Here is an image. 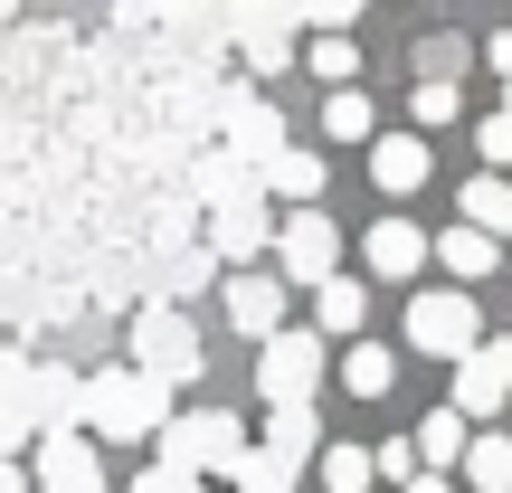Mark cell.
<instances>
[{"instance_id":"484cf974","label":"cell","mask_w":512,"mask_h":493,"mask_svg":"<svg viewBox=\"0 0 512 493\" xmlns=\"http://www.w3.org/2000/svg\"><path fill=\"white\" fill-rule=\"evenodd\" d=\"M323 493H370V446H323Z\"/></svg>"},{"instance_id":"9c48e42d","label":"cell","mask_w":512,"mask_h":493,"mask_svg":"<svg viewBox=\"0 0 512 493\" xmlns=\"http://www.w3.org/2000/svg\"><path fill=\"white\" fill-rule=\"evenodd\" d=\"M275 152H285V114H275L266 95H228V162H238L247 181H256Z\"/></svg>"},{"instance_id":"7c38bea8","label":"cell","mask_w":512,"mask_h":493,"mask_svg":"<svg viewBox=\"0 0 512 493\" xmlns=\"http://www.w3.org/2000/svg\"><path fill=\"white\" fill-rule=\"evenodd\" d=\"M361 266L380 275V285H408V275L427 266V228H408V219H370V238H361Z\"/></svg>"},{"instance_id":"836d02e7","label":"cell","mask_w":512,"mask_h":493,"mask_svg":"<svg viewBox=\"0 0 512 493\" xmlns=\"http://www.w3.org/2000/svg\"><path fill=\"white\" fill-rule=\"evenodd\" d=\"M10 29H19V19H10V10H0V38H10Z\"/></svg>"},{"instance_id":"6da1fadb","label":"cell","mask_w":512,"mask_h":493,"mask_svg":"<svg viewBox=\"0 0 512 493\" xmlns=\"http://www.w3.org/2000/svg\"><path fill=\"white\" fill-rule=\"evenodd\" d=\"M152 446H162L171 475H200V484L228 475V484H247V427L228 418V408H171V427Z\"/></svg>"},{"instance_id":"44dd1931","label":"cell","mask_w":512,"mask_h":493,"mask_svg":"<svg viewBox=\"0 0 512 493\" xmlns=\"http://www.w3.org/2000/svg\"><path fill=\"white\" fill-rule=\"evenodd\" d=\"M342 389H351V399H389V389H399V351L351 342V351H342Z\"/></svg>"},{"instance_id":"2e32d148","label":"cell","mask_w":512,"mask_h":493,"mask_svg":"<svg viewBox=\"0 0 512 493\" xmlns=\"http://www.w3.org/2000/svg\"><path fill=\"white\" fill-rule=\"evenodd\" d=\"M465 437H475V427H465L456 408H427L418 437H408V446H418V475H456V465H465Z\"/></svg>"},{"instance_id":"5bb4252c","label":"cell","mask_w":512,"mask_h":493,"mask_svg":"<svg viewBox=\"0 0 512 493\" xmlns=\"http://www.w3.org/2000/svg\"><path fill=\"white\" fill-rule=\"evenodd\" d=\"M256 190H275V200H294V209H323V152L285 143L266 171H256Z\"/></svg>"},{"instance_id":"4dcf8cb0","label":"cell","mask_w":512,"mask_h":493,"mask_svg":"<svg viewBox=\"0 0 512 493\" xmlns=\"http://www.w3.org/2000/svg\"><path fill=\"white\" fill-rule=\"evenodd\" d=\"M484 67H503V76H512V29H503V38H484Z\"/></svg>"},{"instance_id":"d6986e66","label":"cell","mask_w":512,"mask_h":493,"mask_svg":"<svg viewBox=\"0 0 512 493\" xmlns=\"http://www.w3.org/2000/svg\"><path fill=\"white\" fill-rule=\"evenodd\" d=\"M494 238H475V228H446V238H427V266H446L456 275V294H465V275H494Z\"/></svg>"},{"instance_id":"603a6c76","label":"cell","mask_w":512,"mask_h":493,"mask_svg":"<svg viewBox=\"0 0 512 493\" xmlns=\"http://www.w3.org/2000/svg\"><path fill=\"white\" fill-rule=\"evenodd\" d=\"M323 133H332V143H370V133H380V114H370V95H361V86H342V95L323 105Z\"/></svg>"},{"instance_id":"8992f818","label":"cell","mask_w":512,"mask_h":493,"mask_svg":"<svg viewBox=\"0 0 512 493\" xmlns=\"http://www.w3.org/2000/svg\"><path fill=\"white\" fill-rule=\"evenodd\" d=\"M275 285H332L342 275V228L323 219V209H294V219H275Z\"/></svg>"},{"instance_id":"ffe728a7","label":"cell","mask_w":512,"mask_h":493,"mask_svg":"<svg viewBox=\"0 0 512 493\" xmlns=\"http://www.w3.org/2000/svg\"><path fill=\"white\" fill-rule=\"evenodd\" d=\"M465 484L475 493H512V437L503 427H475V437H465Z\"/></svg>"},{"instance_id":"d6a6232c","label":"cell","mask_w":512,"mask_h":493,"mask_svg":"<svg viewBox=\"0 0 512 493\" xmlns=\"http://www.w3.org/2000/svg\"><path fill=\"white\" fill-rule=\"evenodd\" d=\"M399 493H456V484H446V475H408Z\"/></svg>"},{"instance_id":"4fadbf2b","label":"cell","mask_w":512,"mask_h":493,"mask_svg":"<svg viewBox=\"0 0 512 493\" xmlns=\"http://www.w3.org/2000/svg\"><path fill=\"white\" fill-rule=\"evenodd\" d=\"M219 294H228V323L238 332H256V342L285 332V285L275 275H219Z\"/></svg>"},{"instance_id":"ba28073f","label":"cell","mask_w":512,"mask_h":493,"mask_svg":"<svg viewBox=\"0 0 512 493\" xmlns=\"http://www.w3.org/2000/svg\"><path fill=\"white\" fill-rule=\"evenodd\" d=\"M19 418H29V437H76V418H86V380L57 361H29V389H19Z\"/></svg>"},{"instance_id":"4316f807","label":"cell","mask_w":512,"mask_h":493,"mask_svg":"<svg viewBox=\"0 0 512 493\" xmlns=\"http://www.w3.org/2000/svg\"><path fill=\"white\" fill-rule=\"evenodd\" d=\"M408 475H418V446H408V437H380V446H370V484H408Z\"/></svg>"},{"instance_id":"52a82bcc","label":"cell","mask_w":512,"mask_h":493,"mask_svg":"<svg viewBox=\"0 0 512 493\" xmlns=\"http://www.w3.org/2000/svg\"><path fill=\"white\" fill-rule=\"evenodd\" d=\"M275 247V219H266V200H219L200 219V256L219 275H247V256H266Z\"/></svg>"},{"instance_id":"7a4b0ae2","label":"cell","mask_w":512,"mask_h":493,"mask_svg":"<svg viewBox=\"0 0 512 493\" xmlns=\"http://www.w3.org/2000/svg\"><path fill=\"white\" fill-rule=\"evenodd\" d=\"M76 427H95L105 446H152L171 427V389L133 380V370H95V380H86V418H76Z\"/></svg>"},{"instance_id":"e575fe53","label":"cell","mask_w":512,"mask_h":493,"mask_svg":"<svg viewBox=\"0 0 512 493\" xmlns=\"http://www.w3.org/2000/svg\"><path fill=\"white\" fill-rule=\"evenodd\" d=\"M503 86H512V76H503ZM503 114H512V95H503Z\"/></svg>"},{"instance_id":"30bf717a","label":"cell","mask_w":512,"mask_h":493,"mask_svg":"<svg viewBox=\"0 0 512 493\" xmlns=\"http://www.w3.org/2000/svg\"><path fill=\"white\" fill-rule=\"evenodd\" d=\"M29 493H105V465H95V437H38Z\"/></svg>"},{"instance_id":"f546056e","label":"cell","mask_w":512,"mask_h":493,"mask_svg":"<svg viewBox=\"0 0 512 493\" xmlns=\"http://www.w3.org/2000/svg\"><path fill=\"white\" fill-rule=\"evenodd\" d=\"M133 493H209V484H200V475H171V465H143Z\"/></svg>"},{"instance_id":"cb8c5ba5","label":"cell","mask_w":512,"mask_h":493,"mask_svg":"<svg viewBox=\"0 0 512 493\" xmlns=\"http://www.w3.org/2000/svg\"><path fill=\"white\" fill-rule=\"evenodd\" d=\"M294 57H304V67H313V76H323V86H332V95H342V86H351V76H361V48H351V38H313V48H294Z\"/></svg>"},{"instance_id":"277c9868","label":"cell","mask_w":512,"mask_h":493,"mask_svg":"<svg viewBox=\"0 0 512 493\" xmlns=\"http://www.w3.org/2000/svg\"><path fill=\"white\" fill-rule=\"evenodd\" d=\"M475 342H484V313H475V294H456V285H427V294H408V351H427V361H475Z\"/></svg>"},{"instance_id":"1f68e13d","label":"cell","mask_w":512,"mask_h":493,"mask_svg":"<svg viewBox=\"0 0 512 493\" xmlns=\"http://www.w3.org/2000/svg\"><path fill=\"white\" fill-rule=\"evenodd\" d=\"M0 493H29V465H10V456H0Z\"/></svg>"},{"instance_id":"e0dca14e","label":"cell","mask_w":512,"mask_h":493,"mask_svg":"<svg viewBox=\"0 0 512 493\" xmlns=\"http://www.w3.org/2000/svg\"><path fill=\"white\" fill-rule=\"evenodd\" d=\"M456 200H465V219H456V228H475V238H494V247L512 238V181H494V171H475V181H465Z\"/></svg>"},{"instance_id":"3957f363","label":"cell","mask_w":512,"mask_h":493,"mask_svg":"<svg viewBox=\"0 0 512 493\" xmlns=\"http://www.w3.org/2000/svg\"><path fill=\"white\" fill-rule=\"evenodd\" d=\"M124 351H133V380H152V389H181V380H200V332H190V313H171V304H143L124 323Z\"/></svg>"},{"instance_id":"8fae6325","label":"cell","mask_w":512,"mask_h":493,"mask_svg":"<svg viewBox=\"0 0 512 493\" xmlns=\"http://www.w3.org/2000/svg\"><path fill=\"white\" fill-rule=\"evenodd\" d=\"M427 171H437V152H427V133H370V190H389V200H408V190H427Z\"/></svg>"},{"instance_id":"83f0119b","label":"cell","mask_w":512,"mask_h":493,"mask_svg":"<svg viewBox=\"0 0 512 493\" xmlns=\"http://www.w3.org/2000/svg\"><path fill=\"white\" fill-rule=\"evenodd\" d=\"M475 143H484V171H494V181H512V114H484Z\"/></svg>"},{"instance_id":"d4e9b609","label":"cell","mask_w":512,"mask_h":493,"mask_svg":"<svg viewBox=\"0 0 512 493\" xmlns=\"http://www.w3.org/2000/svg\"><path fill=\"white\" fill-rule=\"evenodd\" d=\"M418 86H465V38H418Z\"/></svg>"},{"instance_id":"9a60e30c","label":"cell","mask_w":512,"mask_h":493,"mask_svg":"<svg viewBox=\"0 0 512 493\" xmlns=\"http://www.w3.org/2000/svg\"><path fill=\"white\" fill-rule=\"evenodd\" d=\"M370 323V285L361 275H332V285H313V342H332V332H361Z\"/></svg>"},{"instance_id":"7402d4cb","label":"cell","mask_w":512,"mask_h":493,"mask_svg":"<svg viewBox=\"0 0 512 493\" xmlns=\"http://www.w3.org/2000/svg\"><path fill=\"white\" fill-rule=\"evenodd\" d=\"M200 285H219V266H209L200 247H181V256H171V266H162V294H152V304H171V313H181V304H190V294H200Z\"/></svg>"},{"instance_id":"ac0fdd59","label":"cell","mask_w":512,"mask_h":493,"mask_svg":"<svg viewBox=\"0 0 512 493\" xmlns=\"http://www.w3.org/2000/svg\"><path fill=\"white\" fill-rule=\"evenodd\" d=\"M446 408L475 427V418H503V408H512V389L494 380V370H484V351H475V361H456V399H446Z\"/></svg>"},{"instance_id":"f1b7e54d","label":"cell","mask_w":512,"mask_h":493,"mask_svg":"<svg viewBox=\"0 0 512 493\" xmlns=\"http://www.w3.org/2000/svg\"><path fill=\"white\" fill-rule=\"evenodd\" d=\"M408 114H418V124H456V86H418Z\"/></svg>"},{"instance_id":"d590c367","label":"cell","mask_w":512,"mask_h":493,"mask_svg":"<svg viewBox=\"0 0 512 493\" xmlns=\"http://www.w3.org/2000/svg\"><path fill=\"white\" fill-rule=\"evenodd\" d=\"M503 418H512V408H503ZM503 437H512V427H503Z\"/></svg>"},{"instance_id":"5b68a950","label":"cell","mask_w":512,"mask_h":493,"mask_svg":"<svg viewBox=\"0 0 512 493\" xmlns=\"http://www.w3.org/2000/svg\"><path fill=\"white\" fill-rule=\"evenodd\" d=\"M323 370H332V351L313 342V332H275V342L256 351V399H266V418L275 408H313Z\"/></svg>"}]
</instances>
